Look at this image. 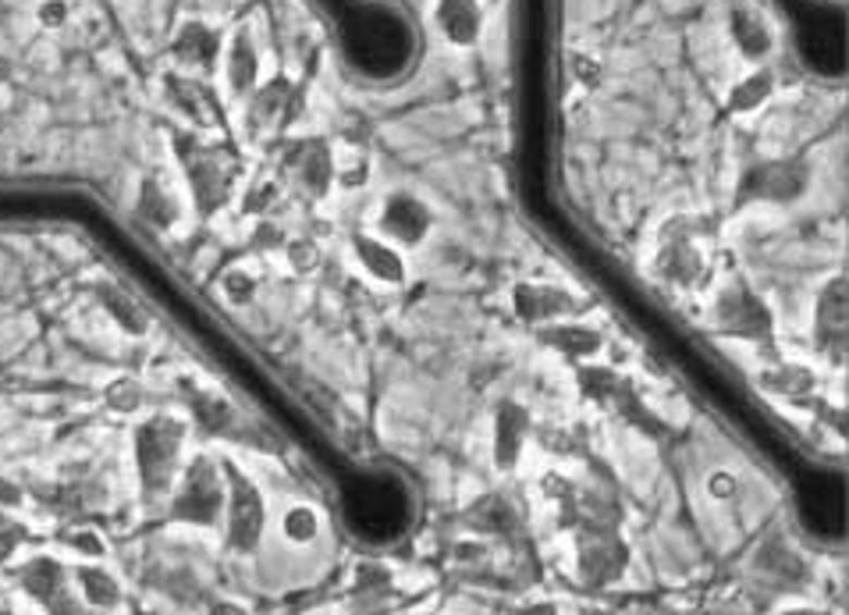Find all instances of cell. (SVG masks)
<instances>
[{"mask_svg": "<svg viewBox=\"0 0 849 615\" xmlns=\"http://www.w3.org/2000/svg\"><path fill=\"white\" fill-rule=\"evenodd\" d=\"M714 317L725 331L739 334V339H767L772 334V317H767L764 303L743 285L722 292L718 303H714Z\"/></svg>", "mask_w": 849, "mask_h": 615, "instance_id": "obj_1", "label": "cell"}, {"mask_svg": "<svg viewBox=\"0 0 849 615\" xmlns=\"http://www.w3.org/2000/svg\"><path fill=\"white\" fill-rule=\"evenodd\" d=\"M807 185V171L800 160H767V164L750 168L743 182V196L761 199V204H789Z\"/></svg>", "mask_w": 849, "mask_h": 615, "instance_id": "obj_2", "label": "cell"}, {"mask_svg": "<svg viewBox=\"0 0 849 615\" xmlns=\"http://www.w3.org/2000/svg\"><path fill=\"white\" fill-rule=\"evenodd\" d=\"M583 299L573 296L558 285H519L516 288V310L522 320H541V324H551V320L562 317H576L583 310Z\"/></svg>", "mask_w": 849, "mask_h": 615, "instance_id": "obj_3", "label": "cell"}, {"mask_svg": "<svg viewBox=\"0 0 849 615\" xmlns=\"http://www.w3.org/2000/svg\"><path fill=\"white\" fill-rule=\"evenodd\" d=\"M179 441H182L179 423H168V420H157L143 431L139 463H143V473L150 477L153 488L168 484V477L174 470V452H179Z\"/></svg>", "mask_w": 849, "mask_h": 615, "instance_id": "obj_4", "label": "cell"}, {"mask_svg": "<svg viewBox=\"0 0 849 615\" xmlns=\"http://www.w3.org/2000/svg\"><path fill=\"white\" fill-rule=\"evenodd\" d=\"M657 274L672 285H693L704 274V253L697 249L690 235H665L662 253H657Z\"/></svg>", "mask_w": 849, "mask_h": 615, "instance_id": "obj_5", "label": "cell"}, {"mask_svg": "<svg viewBox=\"0 0 849 615\" xmlns=\"http://www.w3.org/2000/svg\"><path fill=\"white\" fill-rule=\"evenodd\" d=\"M381 229L398 243H420L430 232V210L416 196H391L381 213Z\"/></svg>", "mask_w": 849, "mask_h": 615, "instance_id": "obj_6", "label": "cell"}, {"mask_svg": "<svg viewBox=\"0 0 849 615\" xmlns=\"http://www.w3.org/2000/svg\"><path fill=\"white\" fill-rule=\"evenodd\" d=\"M527 431H530V417L522 406L505 403L502 409H497V423H494V463H497V470L516 466L519 452H522V441H527Z\"/></svg>", "mask_w": 849, "mask_h": 615, "instance_id": "obj_7", "label": "cell"}, {"mask_svg": "<svg viewBox=\"0 0 849 615\" xmlns=\"http://www.w3.org/2000/svg\"><path fill=\"white\" fill-rule=\"evenodd\" d=\"M480 22V0H441L438 4V29L444 33V39H452L459 47L477 44Z\"/></svg>", "mask_w": 849, "mask_h": 615, "instance_id": "obj_8", "label": "cell"}, {"mask_svg": "<svg viewBox=\"0 0 849 615\" xmlns=\"http://www.w3.org/2000/svg\"><path fill=\"white\" fill-rule=\"evenodd\" d=\"M232 491H235V502H232V541L238 548H249L256 538H260V527H263L260 494H256L242 477H235Z\"/></svg>", "mask_w": 849, "mask_h": 615, "instance_id": "obj_9", "label": "cell"}, {"mask_svg": "<svg viewBox=\"0 0 849 615\" xmlns=\"http://www.w3.org/2000/svg\"><path fill=\"white\" fill-rule=\"evenodd\" d=\"M817 339H821V349L825 345H835L842 349L846 342V288H842V278H835L832 285H825L817 299Z\"/></svg>", "mask_w": 849, "mask_h": 615, "instance_id": "obj_10", "label": "cell"}, {"mask_svg": "<svg viewBox=\"0 0 849 615\" xmlns=\"http://www.w3.org/2000/svg\"><path fill=\"white\" fill-rule=\"evenodd\" d=\"M579 566H583V573L590 580H612L618 566H623V548H618L612 538H594V533H587L583 541H579Z\"/></svg>", "mask_w": 849, "mask_h": 615, "instance_id": "obj_11", "label": "cell"}, {"mask_svg": "<svg viewBox=\"0 0 849 615\" xmlns=\"http://www.w3.org/2000/svg\"><path fill=\"white\" fill-rule=\"evenodd\" d=\"M359 260H362V267L373 274V278H381V282H387V285H402V278H406V263H402V257L391 246H384V243H373V238H359Z\"/></svg>", "mask_w": 849, "mask_h": 615, "instance_id": "obj_12", "label": "cell"}, {"mask_svg": "<svg viewBox=\"0 0 849 615\" xmlns=\"http://www.w3.org/2000/svg\"><path fill=\"white\" fill-rule=\"evenodd\" d=\"M541 339L569 356H594L601 349V334L579 324H544Z\"/></svg>", "mask_w": 849, "mask_h": 615, "instance_id": "obj_13", "label": "cell"}, {"mask_svg": "<svg viewBox=\"0 0 849 615\" xmlns=\"http://www.w3.org/2000/svg\"><path fill=\"white\" fill-rule=\"evenodd\" d=\"M733 36L736 47L747 53L750 61H761L767 50H772V29L764 25V19H758L753 11H739L733 15Z\"/></svg>", "mask_w": 849, "mask_h": 615, "instance_id": "obj_14", "label": "cell"}, {"mask_svg": "<svg viewBox=\"0 0 849 615\" xmlns=\"http://www.w3.org/2000/svg\"><path fill=\"white\" fill-rule=\"evenodd\" d=\"M767 93H772V72H758V75H750L747 83H739L733 89L729 107H733V111H739V114L753 111V107H761L767 100Z\"/></svg>", "mask_w": 849, "mask_h": 615, "instance_id": "obj_15", "label": "cell"}, {"mask_svg": "<svg viewBox=\"0 0 849 615\" xmlns=\"http://www.w3.org/2000/svg\"><path fill=\"white\" fill-rule=\"evenodd\" d=\"M83 587H86V598H93L97 605H114L118 601V583L103 569H83Z\"/></svg>", "mask_w": 849, "mask_h": 615, "instance_id": "obj_16", "label": "cell"}, {"mask_svg": "<svg viewBox=\"0 0 849 615\" xmlns=\"http://www.w3.org/2000/svg\"><path fill=\"white\" fill-rule=\"evenodd\" d=\"M317 513L313 509H292L285 516V538L295 541V544H306L317 538Z\"/></svg>", "mask_w": 849, "mask_h": 615, "instance_id": "obj_17", "label": "cell"}, {"mask_svg": "<svg viewBox=\"0 0 849 615\" xmlns=\"http://www.w3.org/2000/svg\"><path fill=\"white\" fill-rule=\"evenodd\" d=\"M739 491V480L729 473V470H714L711 477H707V494L711 499H733V494Z\"/></svg>", "mask_w": 849, "mask_h": 615, "instance_id": "obj_18", "label": "cell"}]
</instances>
